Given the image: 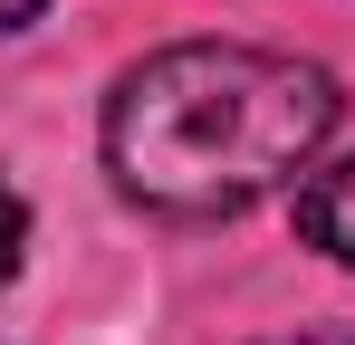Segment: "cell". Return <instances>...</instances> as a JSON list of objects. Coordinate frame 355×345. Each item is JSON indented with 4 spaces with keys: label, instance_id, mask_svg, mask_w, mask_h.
<instances>
[{
    "label": "cell",
    "instance_id": "4",
    "mask_svg": "<svg viewBox=\"0 0 355 345\" xmlns=\"http://www.w3.org/2000/svg\"><path fill=\"white\" fill-rule=\"evenodd\" d=\"M259 345H355L346 326H297V336H259Z\"/></svg>",
    "mask_w": 355,
    "mask_h": 345
},
{
    "label": "cell",
    "instance_id": "3",
    "mask_svg": "<svg viewBox=\"0 0 355 345\" xmlns=\"http://www.w3.org/2000/svg\"><path fill=\"white\" fill-rule=\"evenodd\" d=\"M19 249H29V202H19V192L0 182V288L19 278Z\"/></svg>",
    "mask_w": 355,
    "mask_h": 345
},
{
    "label": "cell",
    "instance_id": "2",
    "mask_svg": "<svg viewBox=\"0 0 355 345\" xmlns=\"http://www.w3.org/2000/svg\"><path fill=\"white\" fill-rule=\"evenodd\" d=\"M297 240H307V249H327L336 269H355V154L297 182Z\"/></svg>",
    "mask_w": 355,
    "mask_h": 345
},
{
    "label": "cell",
    "instance_id": "1",
    "mask_svg": "<svg viewBox=\"0 0 355 345\" xmlns=\"http://www.w3.org/2000/svg\"><path fill=\"white\" fill-rule=\"evenodd\" d=\"M336 115L346 96L317 57L250 48V39H182L116 77L96 144L135 211L231 221L327 154Z\"/></svg>",
    "mask_w": 355,
    "mask_h": 345
},
{
    "label": "cell",
    "instance_id": "5",
    "mask_svg": "<svg viewBox=\"0 0 355 345\" xmlns=\"http://www.w3.org/2000/svg\"><path fill=\"white\" fill-rule=\"evenodd\" d=\"M39 10H49V0H0V39H10V29H29Z\"/></svg>",
    "mask_w": 355,
    "mask_h": 345
}]
</instances>
